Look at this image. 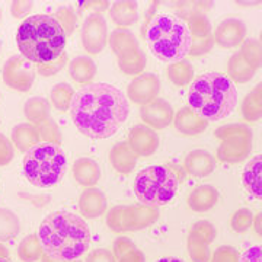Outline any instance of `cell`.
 I'll list each match as a JSON object with an SVG mask.
<instances>
[{
  "label": "cell",
  "mask_w": 262,
  "mask_h": 262,
  "mask_svg": "<svg viewBox=\"0 0 262 262\" xmlns=\"http://www.w3.org/2000/svg\"><path fill=\"white\" fill-rule=\"evenodd\" d=\"M13 159V146L12 141L5 137L3 134H0V166H6L9 165Z\"/></svg>",
  "instance_id": "f6af8a7d"
},
{
  "label": "cell",
  "mask_w": 262,
  "mask_h": 262,
  "mask_svg": "<svg viewBox=\"0 0 262 262\" xmlns=\"http://www.w3.org/2000/svg\"><path fill=\"white\" fill-rule=\"evenodd\" d=\"M64 29L53 15H32L24 19L16 34L19 51L32 64L39 66L56 60L64 53Z\"/></svg>",
  "instance_id": "3957f363"
},
{
  "label": "cell",
  "mask_w": 262,
  "mask_h": 262,
  "mask_svg": "<svg viewBox=\"0 0 262 262\" xmlns=\"http://www.w3.org/2000/svg\"><path fill=\"white\" fill-rule=\"evenodd\" d=\"M96 64L92 58L86 56H79L69 61V76L76 83L91 84L96 76Z\"/></svg>",
  "instance_id": "d4e9b609"
},
{
  "label": "cell",
  "mask_w": 262,
  "mask_h": 262,
  "mask_svg": "<svg viewBox=\"0 0 262 262\" xmlns=\"http://www.w3.org/2000/svg\"><path fill=\"white\" fill-rule=\"evenodd\" d=\"M73 177L82 187H94L101 178V166L91 158H79L73 163Z\"/></svg>",
  "instance_id": "603a6c76"
},
{
  "label": "cell",
  "mask_w": 262,
  "mask_h": 262,
  "mask_svg": "<svg viewBox=\"0 0 262 262\" xmlns=\"http://www.w3.org/2000/svg\"><path fill=\"white\" fill-rule=\"evenodd\" d=\"M156 262H184L182 259H178V258H172V256H166V258H160Z\"/></svg>",
  "instance_id": "db71d44e"
},
{
  "label": "cell",
  "mask_w": 262,
  "mask_h": 262,
  "mask_svg": "<svg viewBox=\"0 0 262 262\" xmlns=\"http://www.w3.org/2000/svg\"><path fill=\"white\" fill-rule=\"evenodd\" d=\"M136 248V245L131 242V239H128V237H124V236H121V237H118V239H115V242H114L113 245V255L114 258H115V261L117 259H120L124 253L130 252L131 249H134Z\"/></svg>",
  "instance_id": "bcb514c9"
},
{
  "label": "cell",
  "mask_w": 262,
  "mask_h": 262,
  "mask_svg": "<svg viewBox=\"0 0 262 262\" xmlns=\"http://www.w3.org/2000/svg\"><path fill=\"white\" fill-rule=\"evenodd\" d=\"M259 44L262 46V31H261V34H259Z\"/></svg>",
  "instance_id": "6f0895ef"
},
{
  "label": "cell",
  "mask_w": 262,
  "mask_h": 262,
  "mask_svg": "<svg viewBox=\"0 0 262 262\" xmlns=\"http://www.w3.org/2000/svg\"><path fill=\"white\" fill-rule=\"evenodd\" d=\"M253 213L249 208H239L230 217V227L236 233H245L249 227H252Z\"/></svg>",
  "instance_id": "f35d334b"
},
{
  "label": "cell",
  "mask_w": 262,
  "mask_h": 262,
  "mask_svg": "<svg viewBox=\"0 0 262 262\" xmlns=\"http://www.w3.org/2000/svg\"><path fill=\"white\" fill-rule=\"evenodd\" d=\"M20 230L19 217L9 208H0V244L13 239Z\"/></svg>",
  "instance_id": "836d02e7"
},
{
  "label": "cell",
  "mask_w": 262,
  "mask_h": 262,
  "mask_svg": "<svg viewBox=\"0 0 262 262\" xmlns=\"http://www.w3.org/2000/svg\"><path fill=\"white\" fill-rule=\"evenodd\" d=\"M44 255L58 261H77L91 245V230L83 217L56 211L46 217L38 230Z\"/></svg>",
  "instance_id": "7a4b0ae2"
},
{
  "label": "cell",
  "mask_w": 262,
  "mask_h": 262,
  "mask_svg": "<svg viewBox=\"0 0 262 262\" xmlns=\"http://www.w3.org/2000/svg\"><path fill=\"white\" fill-rule=\"evenodd\" d=\"M130 114L127 96L108 83L83 86L73 96L70 115L76 128L91 139H108L125 122Z\"/></svg>",
  "instance_id": "6da1fadb"
},
{
  "label": "cell",
  "mask_w": 262,
  "mask_h": 262,
  "mask_svg": "<svg viewBox=\"0 0 262 262\" xmlns=\"http://www.w3.org/2000/svg\"><path fill=\"white\" fill-rule=\"evenodd\" d=\"M73 88L69 83H57L53 86L51 92H50V99L53 106L56 108L57 111H70V106H72V101H73Z\"/></svg>",
  "instance_id": "e575fe53"
},
{
  "label": "cell",
  "mask_w": 262,
  "mask_h": 262,
  "mask_svg": "<svg viewBox=\"0 0 262 262\" xmlns=\"http://www.w3.org/2000/svg\"><path fill=\"white\" fill-rule=\"evenodd\" d=\"M0 19H2V12H0Z\"/></svg>",
  "instance_id": "91938a15"
},
{
  "label": "cell",
  "mask_w": 262,
  "mask_h": 262,
  "mask_svg": "<svg viewBox=\"0 0 262 262\" xmlns=\"http://www.w3.org/2000/svg\"><path fill=\"white\" fill-rule=\"evenodd\" d=\"M44 255L41 242L38 239V234H28L20 241L18 246V256L22 262H37L41 261Z\"/></svg>",
  "instance_id": "d6a6232c"
},
{
  "label": "cell",
  "mask_w": 262,
  "mask_h": 262,
  "mask_svg": "<svg viewBox=\"0 0 262 262\" xmlns=\"http://www.w3.org/2000/svg\"><path fill=\"white\" fill-rule=\"evenodd\" d=\"M159 210L156 207L137 204L131 206V225L133 232L147 229L159 220Z\"/></svg>",
  "instance_id": "f1b7e54d"
},
{
  "label": "cell",
  "mask_w": 262,
  "mask_h": 262,
  "mask_svg": "<svg viewBox=\"0 0 262 262\" xmlns=\"http://www.w3.org/2000/svg\"><path fill=\"white\" fill-rule=\"evenodd\" d=\"M110 162L115 169V172L121 175H128L131 170L136 168L137 163V155L131 150L127 141H121L114 144L110 151Z\"/></svg>",
  "instance_id": "44dd1931"
},
{
  "label": "cell",
  "mask_w": 262,
  "mask_h": 262,
  "mask_svg": "<svg viewBox=\"0 0 262 262\" xmlns=\"http://www.w3.org/2000/svg\"><path fill=\"white\" fill-rule=\"evenodd\" d=\"M2 79L8 88L18 92H28L35 80V69L25 57L12 56L2 69Z\"/></svg>",
  "instance_id": "8fae6325"
},
{
  "label": "cell",
  "mask_w": 262,
  "mask_h": 262,
  "mask_svg": "<svg viewBox=\"0 0 262 262\" xmlns=\"http://www.w3.org/2000/svg\"><path fill=\"white\" fill-rule=\"evenodd\" d=\"M32 8H34V3L29 2V0H15L10 5V13H12L13 18L27 19Z\"/></svg>",
  "instance_id": "ee69618b"
},
{
  "label": "cell",
  "mask_w": 262,
  "mask_h": 262,
  "mask_svg": "<svg viewBox=\"0 0 262 262\" xmlns=\"http://www.w3.org/2000/svg\"><path fill=\"white\" fill-rule=\"evenodd\" d=\"M189 233L196 234L198 237L204 239L207 244L210 245L215 241L217 230H215V226L211 222H208V220H198V222H195L192 225Z\"/></svg>",
  "instance_id": "b9f144b4"
},
{
  "label": "cell",
  "mask_w": 262,
  "mask_h": 262,
  "mask_svg": "<svg viewBox=\"0 0 262 262\" xmlns=\"http://www.w3.org/2000/svg\"><path fill=\"white\" fill-rule=\"evenodd\" d=\"M106 226L114 233L133 232L131 225V206H115L106 214Z\"/></svg>",
  "instance_id": "83f0119b"
},
{
  "label": "cell",
  "mask_w": 262,
  "mask_h": 262,
  "mask_svg": "<svg viewBox=\"0 0 262 262\" xmlns=\"http://www.w3.org/2000/svg\"><path fill=\"white\" fill-rule=\"evenodd\" d=\"M256 70L245 61L239 53H236L227 61V77L233 83H246L252 80Z\"/></svg>",
  "instance_id": "f546056e"
},
{
  "label": "cell",
  "mask_w": 262,
  "mask_h": 262,
  "mask_svg": "<svg viewBox=\"0 0 262 262\" xmlns=\"http://www.w3.org/2000/svg\"><path fill=\"white\" fill-rule=\"evenodd\" d=\"M108 42L118 60V66L122 73L128 76H139L144 73L147 57L131 31L125 28L114 29L108 38Z\"/></svg>",
  "instance_id": "30bf717a"
},
{
  "label": "cell",
  "mask_w": 262,
  "mask_h": 262,
  "mask_svg": "<svg viewBox=\"0 0 262 262\" xmlns=\"http://www.w3.org/2000/svg\"><path fill=\"white\" fill-rule=\"evenodd\" d=\"M84 5H86V8L94 9V13H101L102 10H106L110 6L108 2H84Z\"/></svg>",
  "instance_id": "f907efd6"
},
{
  "label": "cell",
  "mask_w": 262,
  "mask_h": 262,
  "mask_svg": "<svg viewBox=\"0 0 262 262\" xmlns=\"http://www.w3.org/2000/svg\"><path fill=\"white\" fill-rule=\"evenodd\" d=\"M253 232L258 234L259 237H262V211L261 213H258L256 215H253Z\"/></svg>",
  "instance_id": "816d5d0a"
},
{
  "label": "cell",
  "mask_w": 262,
  "mask_h": 262,
  "mask_svg": "<svg viewBox=\"0 0 262 262\" xmlns=\"http://www.w3.org/2000/svg\"><path fill=\"white\" fill-rule=\"evenodd\" d=\"M84 262H117L111 251L105 249V248H99L95 249L92 252L88 255L86 261Z\"/></svg>",
  "instance_id": "7dc6e473"
},
{
  "label": "cell",
  "mask_w": 262,
  "mask_h": 262,
  "mask_svg": "<svg viewBox=\"0 0 262 262\" xmlns=\"http://www.w3.org/2000/svg\"><path fill=\"white\" fill-rule=\"evenodd\" d=\"M185 6H179L178 18L185 20L191 32L192 44H191V57H201L210 53L214 46L213 28L206 16V12L211 9L213 3L210 2H195V3H184Z\"/></svg>",
  "instance_id": "ba28073f"
},
{
  "label": "cell",
  "mask_w": 262,
  "mask_h": 262,
  "mask_svg": "<svg viewBox=\"0 0 262 262\" xmlns=\"http://www.w3.org/2000/svg\"><path fill=\"white\" fill-rule=\"evenodd\" d=\"M184 168L189 175L196 178H204L213 173L215 169V156L207 150H194L187 155Z\"/></svg>",
  "instance_id": "ac0fdd59"
},
{
  "label": "cell",
  "mask_w": 262,
  "mask_h": 262,
  "mask_svg": "<svg viewBox=\"0 0 262 262\" xmlns=\"http://www.w3.org/2000/svg\"><path fill=\"white\" fill-rule=\"evenodd\" d=\"M146 42L153 56L165 63L184 60L191 51L192 38L187 22L177 15H158L146 29Z\"/></svg>",
  "instance_id": "5b68a950"
},
{
  "label": "cell",
  "mask_w": 262,
  "mask_h": 262,
  "mask_svg": "<svg viewBox=\"0 0 262 262\" xmlns=\"http://www.w3.org/2000/svg\"><path fill=\"white\" fill-rule=\"evenodd\" d=\"M169 80L178 88H185L194 79V67L188 60H179L168 67Z\"/></svg>",
  "instance_id": "1f68e13d"
},
{
  "label": "cell",
  "mask_w": 262,
  "mask_h": 262,
  "mask_svg": "<svg viewBox=\"0 0 262 262\" xmlns=\"http://www.w3.org/2000/svg\"><path fill=\"white\" fill-rule=\"evenodd\" d=\"M241 113L245 121L255 122L262 118V82L258 83L241 103Z\"/></svg>",
  "instance_id": "4316f807"
},
{
  "label": "cell",
  "mask_w": 262,
  "mask_h": 262,
  "mask_svg": "<svg viewBox=\"0 0 262 262\" xmlns=\"http://www.w3.org/2000/svg\"><path fill=\"white\" fill-rule=\"evenodd\" d=\"M173 125L179 133H182L185 136H196V134H201L203 131L207 130L208 121L201 118L200 115H196L189 106H184L175 115Z\"/></svg>",
  "instance_id": "d6986e66"
},
{
  "label": "cell",
  "mask_w": 262,
  "mask_h": 262,
  "mask_svg": "<svg viewBox=\"0 0 262 262\" xmlns=\"http://www.w3.org/2000/svg\"><path fill=\"white\" fill-rule=\"evenodd\" d=\"M10 139H12V143L16 146V149L19 151H24V153H27L29 149H32L34 146H37L38 143H41L37 127L34 124H29V122H24V124L16 125L12 130Z\"/></svg>",
  "instance_id": "484cf974"
},
{
  "label": "cell",
  "mask_w": 262,
  "mask_h": 262,
  "mask_svg": "<svg viewBox=\"0 0 262 262\" xmlns=\"http://www.w3.org/2000/svg\"><path fill=\"white\" fill-rule=\"evenodd\" d=\"M239 262H262V245H255L245 251Z\"/></svg>",
  "instance_id": "c3c4849f"
},
{
  "label": "cell",
  "mask_w": 262,
  "mask_h": 262,
  "mask_svg": "<svg viewBox=\"0 0 262 262\" xmlns=\"http://www.w3.org/2000/svg\"><path fill=\"white\" fill-rule=\"evenodd\" d=\"M79 210L84 219H98L106 213L108 200L101 189L88 188L79 196Z\"/></svg>",
  "instance_id": "e0dca14e"
},
{
  "label": "cell",
  "mask_w": 262,
  "mask_h": 262,
  "mask_svg": "<svg viewBox=\"0 0 262 262\" xmlns=\"http://www.w3.org/2000/svg\"><path fill=\"white\" fill-rule=\"evenodd\" d=\"M241 255L233 246H219L210 262H239Z\"/></svg>",
  "instance_id": "7bdbcfd3"
},
{
  "label": "cell",
  "mask_w": 262,
  "mask_h": 262,
  "mask_svg": "<svg viewBox=\"0 0 262 262\" xmlns=\"http://www.w3.org/2000/svg\"><path fill=\"white\" fill-rule=\"evenodd\" d=\"M0 51H2V42H0Z\"/></svg>",
  "instance_id": "680465c9"
},
{
  "label": "cell",
  "mask_w": 262,
  "mask_h": 262,
  "mask_svg": "<svg viewBox=\"0 0 262 262\" xmlns=\"http://www.w3.org/2000/svg\"><path fill=\"white\" fill-rule=\"evenodd\" d=\"M245 189L253 196L262 200V155H256L246 163L242 173Z\"/></svg>",
  "instance_id": "ffe728a7"
},
{
  "label": "cell",
  "mask_w": 262,
  "mask_h": 262,
  "mask_svg": "<svg viewBox=\"0 0 262 262\" xmlns=\"http://www.w3.org/2000/svg\"><path fill=\"white\" fill-rule=\"evenodd\" d=\"M67 160L60 144L38 143L29 149L22 162L24 175L29 184L38 188H48L56 185L64 175Z\"/></svg>",
  "instance_id": "8992f818"
},
{
  "label": "cell",
  "mask_w": 262,
  "mask_h": 262,
  "mask_svg": "<svg viewBox=\"0 0 262 262\" xmlns=\"http://www.w3.org/2000/svg\"><path fill=\"white\" fill-rule=\"evenodd\" d=\"M66 64H69V56H67V53L64 51L58 58L50 61V63L35 66V70H37L39 76H42V77H50V76H54L57 75L58 72H61L66 67Z\"/></svg>",
  "instance_id": "60d3db41"
},
{
  "label": "cell",
  "mask_w": 262,
  "mask_h": 262,
  "mask_svg": "<svg viewBox=\"0 0 262 262\" xmlns=\"http://www.w3.org/2000/svg\"><path fill=\"white\" fill-rule=\"evenodd\" d=\"M53 16H54V18L57 19V22L61 25V28L64 29L67 37L73 34L76 25H77V15L73 12L72 8L63 6V8L57 9L56 13H54Z\"/></svg>",
  "instance_id": "ab89813d"
},
{
  "label": "cell",
  "mask_w": 262,
  "mask_h": 262,
  "mask_svg": "<svg viewBox=\"0 0 262 262\" xmlns=\"http://www.w3.org/2000/svg\"><path fill=\"white\" fill-rule=\"evenodd\" d=\"M41 262H79V261H58V259H53V258H50V256H47V255H42Z\"/></svg>",
  "instance_id": "11a10c76"
},
{
  "label": "cell",
  "mask_w": 262,
  "mask_h": 262,
  "mask_svg": "<svg viewBox=\"0 0 262 262\" xmlns=\"http://www.w3.org/2000/svg\"><path fill=\"white\" fill-rule=\"evenodd\" d=\"M24 114L29 124H34L37 127L50 118V102L41 96L29 98L24 105Z\"/></svg>",
  "instance_id": "4dcf8cb0"
},
{
  "label": "cell",
  "mask_w": 262,
  "mask_h": 262,
  "mask_svg": "<svg viewBox=\"0 0 262 262\" xmlns=\"http://www.w3.org/2000/svg\"><path fill=\"white\" fill-rule=\"evenodd\" d=\"M237 105V91L225 73L208 72L198 76L188 94V106L207 121H220L232 115Z\"/></svg>",
  "instance_id": "277c9868"
},
{
  "label": "cell",
  "mask_w": 262,
  "mask_h": 262,
  "mask_svg": "<svg viewBox=\"0 0 262 262\" xmlns=\"http://www.w3.org/2000/svg\"><path fill=\"white\" fill-rule=\"evenodd\" d=\"M110 16L118 28H128L139 19L137 3L131 0L115 2L110 8Z\"/></svg>",
  "instance_id": "cb8c5ba5"
},
{
  "label": "cell",
  "mask_w": 262,
  "mask_h": 262,
  "mask_svg": "<svg viewBox=\"0 0 262 262\" xmlns=\"http://www.w3.org/2000/svg\"><path fill=\"white\" fill-rule=\"evenodd\" d=\"M0 258H9V251L6 246L0 244Z\"/></svg>",
  "instance_id": "f5cc1de1"
},
{
  "label": "cell",
  "mask_w": 262,
  "mask_h": 262,
  "mask_svg": "<svg viewBox=\"0 0 262 262\" xmlns=\"http://www.w3.org/2000/svg\"><path fill=\"white\" fill-rule=\"evenodd\" d=\"M220 140L215 158L225 163H239L252 150V130L245 124H227L214 131Z\"/></svg>",
  "instance_id": "9c48e42d"
},
{
  "label": "cell",
  "mask_w": 262,
  "mask_h": 262,
  "mask_svg": "<svg viewBox=\"0 0 262 262\" xmlns=\"http://www.w3.org/2000/svg\"><path fill=\"white\" fill-rule=\"evenodd\" d=\"M239 54L255 70L262 67V46L258 39H245Z\"/></svg>",
  "instance_id": "8d00e7d4"
},
{
  "label": "cell",
  "mask_w": 262,
  "mask_h": 262,
  "mask_svg": "<svg viewBox=\"0 0 262 262\" xmlns=\"http://www.w3.org/2000/svg\"><path fill=\"white\" fill-rule=\"evenodd\" d=\"M117 262H146V256L140 249L134 248L130 252L124 253L120 259H117Z\"/></svg>",
  "instance_id": "681fc988"
},
{
  "label": "cell",
  "mask_w": 262,
  "mask_h": 262,
  "mask_svg": "<svg viewBox=\"0 0 262 262\" xmlns=\"http://www.w3.org/2000/svg\"><path fill=\"white\" fill-rule=\"evenodd\" d=\"M219 201V191L213 185H200L192 189L188 196V206L195 213H206Z\"/></svg>",
  "instance_id": "7402d4cb"
},
{
  "label": "cell",
  "mask_w": 262,
  "mask_h": 262,
  "mask_svg": "<svg viewBox=\"0 0 262 262\" xmlns=\"http://www.w3.org/2000/svg\"><path fill=\"white\" fill-rule=\"evenodd\" d=\"M179 187L177 173L165 165L147 166L134 179V192L144 206H165L170 203Z\"/></svg>",
  "instance_id": "52a82bcc"
},
{
  "label": "cell",
  "mask_w": 262,
  "mask_h": 262,
  "mask_svg": "<svg viewBox=\"0 0 262 262\" xmlns=\"http://www.w3.org/2000/svg\"><path fill=\"white\" fill-rule=\"evenodd\" d=\"M214 44L222 48H234L242 46L246 37V25L241 19L227 18L214 29Z\"/></svg>",
  "instance_id": "2e32d148"
},
{
  "label": "cell",
  "mask_w": 262,
  "mask_h": 262,
  "mask_svg": "<svg viewBox=\"0 0 262 262\" xmlns=\"http://www.w3.org/2000/svg\"><path fill=\"white\" fill-rule=\"evenodd\" d=\"M188 253L192 262H210L211 259V253L210 248L204 239L198 237L196 234L189 233L188 234Z\"/></svg>",
  "instance_id": "d590c367"
},
{
  "label": "cell",
  "mask_w": 262,
  "mask_h": 262,
  "mask_svg": "<svg viewBox=\"0 0 262 262\" xmlns=\"http://www.w3.org/2000/svg\"><path fill=\"white\" fill-rule=\"evenodd\" d=\"M37 130L39 133V139L42 143H54V144H61L63 141V136L61 131L58 128L57 122L50 117L48 120L41 122L37 125Z\"/></svg>",
  "instance_id": "74e56055"
},
{
  "label": "cell",
  "mask_w": 262,
  "mask_h": 262,
  "mask_svg": "<svg viewBox=\"0 0 262 262\" xmlns=\"http://www.w3.org/2000/svg\"><path fill=\"white\" fill-rule=\"evenodd\" d=\"M82 44L86 53L96 56L108 44V25L101 13H91L82 27Z\"/></svg>",
  "instance_id": "7c38bea8"
},
{
  "label": "cell",
  "mask_w": 262,
  "mask_h": 262,
  "mask_svg": "<svg viewBox=\"0 0 262 262\" xmlns=\"http://www.w3.org/2000/svg\"><path fill=\"white\" fill-rule=\"evenodd\" d=\"M140 118L144 125L150 127L151 130H165L173 122V108L172 105L162 99L156 98L155 101L143 105L140 110Z\"/></svg>",
  "instance_id": "4fadbf2b"
},
{
  "label": "cell",
  "mask_w": 262,
  "mask_h": 262,
  "mask_svg": "<svg viewBox=\"0 0 262 262\" xmlns=\"http://www.w3.org/2000/svg\"><path fill=\"white\" fill-rule=\"evenodd\" d=\"M128 146L131 150L139 156L147 158L156 153V150L159 147V136L156 134V131L151 130L150 127L144 124L134 125L128 133Z\"/></svg>",
  "instance_id": "9a60e30c"
},
{
  "label": "cell",
  "mask_w": 262,
  "mask_h": 262,
  "mask_svg": "<svg viewBox=\"0 0 262 262\" xmlns=\"http://www.w3.org/2000/svg\"><path fill=\"white\" fill-rule=\"evenodd\" d=\"M160 92V80L155 73H141L127 88V96L131 102L146 105L158 98Z\"/></svg>",
  "instance_id": "5bb4252c"
},
{
  "label": "cell",
  "mask_w": 262,
  "mask_h": 262,
  "mask_svg": "<svg viewBox=\"0 0 262 262\" xmlns=\"http://www.w3.org/2000/svg\"><path fill=\"white\" fill-rule=\"evenodd\" d=\"M0 262H10L9 258H0Z\"/></svg>",
  "instance_id": "9f6ffc18"
}]
</instances>
